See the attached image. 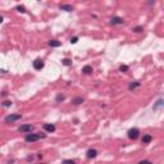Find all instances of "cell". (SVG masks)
<instances>
[{
  "mask_svg": "<svg viewBox=\"0 0 164 164\" xmlns=\"http://www.w3.org/2000/svg\"><path fill=\"white\" fill-rule=\"evenodd\" d=\"M161 105H163V99H159V100H158V103H156L154 106H152V109H154V110H156V109H158L159 106H161Z\"/></svg>",
  "mask_w": 164,
  "mask_h": 164,
  "instance_id": "17",
  "label": "cell"
},
{
  "mask_svg": "<svg viewBox=\"0 0 164 164\" xmlns=\"http://www.w3.org/2000/svg\"><path fill=\"white\" fill-rule=\"evenodd\" d=\"M92 67L91 65H85V67L82 68V72L85 73V74H90V73H92Z\"/></svg>",
  "mask_w": 164,
  "mask_h": 164,
  "instance_id": "12",
  "label": "cell"
},
{
  "mask_svg": "<svg viewBox=\"0 0 164 164\" xmlns=\"http://www.w3.org/2000/svg\"><path fill=\"white\" fill-rule=\"evenodd\" d=\"M77 41H78V37H72L71 39V44H77Z\"/></svg>",
  "mask_w": 164,
  "mask_h": 164,
  "instance_id": "24",
  "label": "cell"
},
{
  "mask_svg": "<svg viewBox=\"0 0 164 164\" xmlns=\"http://www.w3.org/2000/svg\"><path fill=\"white\" fill-rule=\"evenodd\" d=\"M151 140H152V137H151L150 135H144V137H142V144H149V142H151Z\"/></svg>",
  "mask_w": 164,
  "mask_h": 164,
  "instance_id": "13",
  "label": "cell"
},
{
  "mask_svg": "<svg viewBox=\"0 0 164 164\" xmlns=\"http://www.w3.org/2000/svg\"><path fill=\"white\" fill-rule=\"evenodd\" d=\"M138 135H140L138 128H131V129L128 131V137H129L131 140H137V138H138Z\"/></svg>",
  "mask_w": 164,
  "mask_h": 164,
  "instance_id": "4",
  "label": "cell"
},
{
  "mask_svg": "<svg viewBox=\"0 0 164 164\" xmlns=\"http://www.w3.org/2000/svg\"><path fill=\"white\" fill-rule=\"evenodd\" d=\"M62 63H63L64 65H67V67H69V65H72V60H71V59H68V58H64V59L62 60Z\"/></svg>",
  "mask_w": 164,
  "mask_h": 164,
  "instance_id": "15",
  "label": "cell"
},
{
  "mask_svg": "<svg viewBox=\"0 0 164 164\" xmlns=\"http://www.w3.org/2000/svg\"><path fill=\"white\" fill-rule=\"evenodd\" d=\"M42 127H44V129H45L46 132H50V133L55 131V126H54V124H51V123H45V124H44Z\"/></svg>",
  "mask_w": 164,
  "mask_h": 164,
  "instance_id": "8",
  "label": "cell"
},
{
  "mask_svg": "<svg viewBox=\"0 0 164 164\" xmlns=\"http://www.w3.org/2000/svg\"><path fill=\"white\" fill-rule=\"evenodd\" d=\"M119 71H121V72H127V71H128V65L122 64L121 67H119Z\"/></svg>",
  "mask_w": 164,
  "mask_h": 164,
  "instance_id": "19",
  "label": "cell"
},
{
  "mask_svg": "<svg viewBox=\"0 0 164 164\" xmlns=\"http://www.w3.org/2000/svg\"><path fill=\"white\" fill-rule=\"evenodd\" d=\"M83 101H85L83 97H76V99H73V101H72V103H73L74 105H80V104H82Z\"/></svg>",
  "mask_w": 164,
  "mask_h": 164,
  "instance_id": "14",
  "label": "cell"
},
{
  "mask_svg": "<svg viewBox=\"0 0 164 164\" xmlns=\"http://www.w3.org/2000/svg\"><path fill=\"white\" fill-rule=\"evenodd\" d=\"M2 105H3V106H5V108H8V106H10V105H12V101L7 100V101H4V103H3Z\"/></svg>",
  "mask_w": 164,
  "mask_h": 164,
  "instance_id": "22",
  "label": "cell"
},
{
  "mask_svg": "<svg viewBox=\"0 0 164 164\" xmlns=\"http://www.w3.org/2000/svg\"><path fill=\"white\" fill-rule=\"evenodd\" d=\"M138 164H152L150 160H141V161H138Z\"/></svg>",
  "mask_w": 164,
  "mask_h": 164,
  "instance_id": "23",
  "label": "cell"
},
{
  "mask_svg": "<svg viewBox=\"0 0 164 164\" xmlns=\"http://www.w3.org/2000/svg\"><path fill=\"white\" fill-rule=\"evenodd\" d=\"M44 137H45V135H41V133H27L25 136V141H27V142H35V141L44 138Z\"/></svg>",
  "mask_w": 164,
  "mask_h": 164,
  "instance_id": "1",
  "label": "cell"
},
{
  "mask_svg": "<svg viewBox=\"0 0 164 164\" xmlns=\"http://www.w3.org/2000/svg\"><path fill=\"white\" fill-rule=\"evenodd\" d=\"M65 99V96L63 95V94H59V95H57V97H55V101L57 103H60V101H63Z\"/></svg>",
  "mask_w": 164,
  "mask_h": 164,
  "instance_id": "16",
  "label": "cell"
},
{
  "mask_svg": "<svg viewBox=\"0 0 164 164\" xmlns=\"http://www.w3.org/2000/svg\"><path fill=\"white\" fill-rule=\"evenodd\" d=\"M110 23H112L113 26H115V25H123L124 21H123V18H121V17H113V18L110 19Z\"/></svg>",
  "mask_w": 164,
  "mask_h": 164,
  "instance_id": "6",
  "label": "cell"
},
{
  "mask_svg": "<svg viewBox=\"0 0 164 164\" xmlns=\"http://www.w3.org/2000/svg\"><path fill=\"white\" fill-rule=\"evenodd\" d=\"M16 10H18L19 13H25V12H26V8H25L23 5H18V7L16 8Z\"/></svg>",
  "mask_w": 164,
  "mask_h": 164,
  "instance_id": "18",
  "label": "cell"
},
{
  "mask_svg": "<svg viewBox=\"0 0 164 164\" xmlns=\"http://www.w3.org/2000/svg\"><path fill=\"white\" fill-rule=\"evenodd\" d=\"M21 118H22L21 114H9V115H7V117L4 118V121H5L7 123H13V122H16V121H19Z\"/></svg>",
  "mask_w": 164,
  "mask_h": 164,
  "instance_id": "2",
  "label": "cell"
},
{
  "mask_svg": "<svg viewBox=\"0 0 164 164\" xmlns=\"http://www.w3.org/2000/svg\"><path fill=\"white\" fill-rule=\"evenodd\" d=\"M132 31H133V32H141V31H144V28L141 27V26H137V27H135Z\"/></svg>",
  "mask_w": 164,
  "mask_h": 164,
  "instance_id": "21",
  "label": "cell"
},
{
  "mask_svg": "<svg viewBox=\"0 0 164 164\" xmlns=\"http://www.w3.org/2000/svg\"><path fill=\"white\" fill-rule=\"evenodd\" d=\"M60 45H62V42L58 41V40H50L49 41V46H51V48H59Z\"/></svg>",
  "mask_w": 164,
  "mask_h": 164,
  "instance_id": "10",
  "label": "cell"
},
{
  "mask_svg": "<svg viewBox=\"0 0 164 164\" xmlns=\"http://www.w3.org/2000/svg\"><path fill=\"white\" fill-rule=\"evenodd\" d=\"M96 155H97V151L95 149H89V150H87V152H86V156L89 158V159L96 158Z\"/></svg>",
  "mask_w": 164,
  "mask_h": 164,
  "instance_id": "7",
  "label": "cell"
},
{
  "mask_svg": "<svg viewBox=\"0 0 164 164\" xmlns=\"http://www.w3.org/2000/svg\"><path fill=\"white\" fill-rule=\"evenodd\" d=\"M63 164H76V161L72 159H65V160H63Z\"/></svg>",
  "mask_w": 164,
  "mask_h": 164,
  "instance_id": "20",
  "label": "cell"
},
{
  "mask_svg": "<svg viewBox=\"0 0 164 164\" xmlns=\"http://www.w3.org/2000/svg\"><path fill=\"white\" fill-rule=\"evenodd\" d=\"M41 164H42V163H41Z\"/></svg>",
  "mask_w": 164,
  "mask_h": 164,
  "instance_id": "26",
  "label": "cell"
},
{
  "mask_svg": "<svg viewBox=\"0 0 164 164\" xmlns=\"http://www.w3.org/2000/svg\"><path fill=\"white\" fill-rule=\"evenodd\" d=\"M34 68H35L36 71H41V69L44 68V62H42L41 59H35V60H34Z\"/></svg>",
  "mask_w": 164,
  "mask_h": 164,
  "instance_id": "5",
  "label": "cell"
},
{
  "mask_svg": "<svg viewBox=\"0 0 164 164\" xmlns=\"http://www.w3.org/2000/svg\"><path fill=\"white\" fill-rule=\"evenodd\" d=\"M19 132H25V133H31L34 131V126L32 124H22L19 128H18Z\"/></svg>",
  "mask_w": 164,
  "mask_h": 164,
  "instance_id": "3",
  "label": "cell"
},
{
  "mask_svg": "<svg viewBox=\"0 0 164 164\" xmlns=\"http://www.w3.org/2000/svg\"><path fill=\"white\" fill-rule=\"evenodd\" d=\"M59 8L62 10H65V12H72L73 10V5H71V4H60Z\"/></svg>",
  "mask_w": 164,
  "mask_h": 164,
  "instance_id": "9",
  "label": "cell"
},
{
  "mask_svg": "<svg viewBox=\"0 0 164 164\" xmlns=\"http://www.w3.org/2000/svg\"><path fill=\"white\" fill-rule=\"evenodd\" d=\"M140 82H137V81H135V82H131L129 83V86H128V90H131V91H132V90H135V89H137V87H140Z\"/></svg>",
  "mask_w": 164,
  "mask_h": 164,
  "instance_id": "11",
  "label": "cell"
},
{
  "mask_svg": "<svg viewBox=\"0 0 164 164\" xmlns=\"http://www.w3.org/2000/svg\"><path fill=\"white\" fill-rule=\"evenodd\" d=\"M0 23H3V17L0 16Z\"/></svg>",
  "mask_w": 164,
  "mask_h": 164,
  "instance_id": "25",
  "label": "cell"
}]
</instances>
